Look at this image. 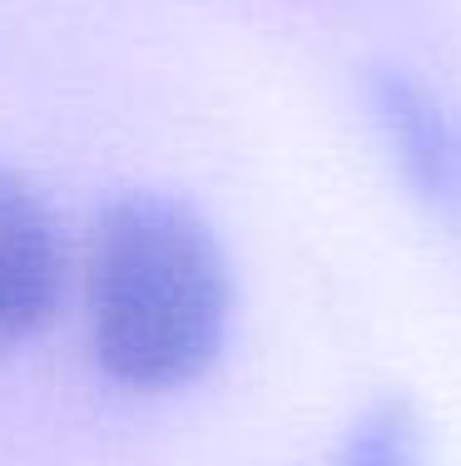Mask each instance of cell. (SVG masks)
I'll use <instances>...</instances> for the list:
<instances>
[{
	"mask_svg": "<svg viewBox=\"0 0 461 466\" xmlns=\"http://www.w3.org/2000/svg\"><path fill=\"white\" fill-rule=\"evenodd\" d=\"M85 298L100 368L135 392H174L224 352L234 268L194 204L129 188L109 198L90 233Z\"/></svg>",
	"mask_w": 461,
	"mask_h": 466,
	"instance_id": "6da1fadb",
	"label": "cell"
},
{
	"mask_svg": "<svg viewBox=\"0 0 461 466\" xmlns=\"http://www.w3.org/2000/svg\"><path fill=\"white\" fill-rule=\"evenodd\" d=\"M65 293V238L50 204L0 164V342H25Z\"/></svg>",
	"mask_w": 461,
	"mask_h": 466,
	"instance_id": "7a4b0ae2",
	"label": "cell"
},
{
	"mask_svg": "<svg viewBox=\"0 0 461 466\" xmlns=\"http://www.w3.org/2000/svg\"><path fill=\"white\" fill-rule=\"evenodd\" d=\"M327 466H422V421L407 397H382L357 412Z\"/></svg>",
	"mask_w": 461,
	"mask_h": 466,
	"instance_id": "3957f363",
	"label": "cell"
}]
</instances>
